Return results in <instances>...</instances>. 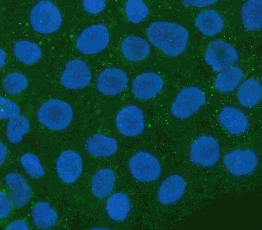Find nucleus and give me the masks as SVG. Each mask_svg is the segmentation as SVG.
<instances>
[{
    "instance_id": "1",
    "label": "nucleus",
    "mask_w": 262,
    "mask_h": 230,
    "mask_svg": "<svg viewBox=\"0 0 262 230\" xmlns=\"http://www.w3.org/2000/svg\"><path fill=\"white\" fill-rule=\"evenodd\" d=\"M30 16L32 26L37 32L49 33L59 28L61 19L60 12L53 4L48 1H42L32 9Z\"/></svg>"
},
{
    "instance_id": "2",
    "label": "nucleus",
    "mask_w": 262,
    "mask_h": 230,
    "mask_svg": "<svg viewBox=\"0 0 262 230\" xmlns=\"http://www.w3.org/2000/svg\"><path fill=\"white\" fill-rule=\"evenodd\" d=\"M116 123L119 130L124 135L129 136L137 135L142 131L144 127L143 113L137 106H127L118 113Z\"/></svg>"
},
{
    "instance_id": "3",
    "label": "nucleus",
    "mask_w": 262,
    "mask_h": 230,
    "mask_svg": "<svg viewBox=\"0 0 262 230\" xmlns=\"http://www.w3.org/2000/svg\"><path fill=\"white\" fill-rule=\"evenodd\" d=\"M57 167L63 181L67 183H71L76 180L81 174L82 159L77 152L70 150L66 151L60 156Z\"/></svg>"
},
{
    "instance_id": "4",
    "label": "nucleus",
    "mask_w": 262,
    "mask_h": 230,
    "mask_svg": "<svg viewBox=\"0 0 262 230\" xmlns=\"http://www.w3.org/2000/svg\"><path fill=\"white\" fill-rule=\"evenodd\" d=\"M100 89L103 93L115 95L122 92L126 88L128 80L125 73L120 69L112 68L106 69L101 78Z\"/></svg>"
},
{
    "instance_id": "5",
    "label": "nucleus",
    "mask_w": 262,
    "mask_h": 230,
    "mask_svg": "<svg viewBox=\"0 0 262 230\" xmlns=\"http://www.w3.org/2000/svg\"><path fill=\"white\" fill-rule=\"evenodd\" d=\"M78 44L81 47L91 48V49H103L107 44L108 34L106 28L103 25L91 27L82 34L78 39Z\"/></svg>"
},
{
    "instance_id": "6",
    "label": "nucleus",
    "mask_w": 262,
    "mask_h": 230,
    "mask_svg": "<svg viewBox=\"0 0 262 230\" xmlns=\"http://www.w3.org/2000/svg\"><path fill=\"white\" fill-rule=\"evenodd\" d=\"M123 54L128 60L134 61L142 60L148 55L149 47L148 43L140 37L128 36L123 40L122 45Z\"/></svg>"
},
{
    "instance_id": "7",
    "label": "nucleus",
    "mask_w": 262,
    "mask_h": 230,
    "mask_svg": "<svg viewBox=\"0 0 262 230\" xmlns=\"http://www.w3.org/2000/svg\"><path fill=\"white\" fill-rule=\"evenodd\" d=\"M116 141L110 137L97 135L90 138L86 143V147L92 155L99 157H107L116 151Z\"/></svg>"
},
{
    "instance_id": "8",
    "label": "nucleus",
    "mask_w": 262,
    "mask_h": 230,
    "mask_svg": "<svg viewBox=\"0 0 262 230\" xmlns=\"http://www.w3.org/2000/svg\"><path fill=\"white\" fill-rule=\"evenodd\" d=\"M151 156L148 154L141 152L133 157L129 163L130 170L136 178L148 181L152 178V164Z\"/></svg>"
},
{
    "instance_id": "9",
    "label": "nucleus",
    "mask_w": 262,
    "mask_h": 230,
    "mask_svg": "<svg viewBox=\"0 0 262 230\" xmlns=\"http://www.w3.org/2000/svg\"><path fill=\"white\" fill-rule=\"evenodd\" d=\"M155 82L154 76L151 73H145L138 76L133 82L134 95L141 99L150 98L154 93Z\"/></svg>"
},
{
    "instance_id": "10",
    "label": "nucleus",
    "mask_w": 262,
    "mask_h": 230,
    "mask_svg": "<svg viewBox=\"0 0 262 230\" xmlns=\"http://www.w3.org/2000/svg\"><path fill=\"white\" fill-rule=\"evenodd\" d=\"M129 203L127 196L124 194L117 193L113 194L108 199L107 210L110 216L115 220H121L124 219L129 209Z\"/></svg>"
},
{
    "instance_id": "11",
    "label": "nucleus",
    "mask_w": 262,
    "mask_h": 230,
    "mask_svg": "<svg viewBox=\"0 0 262 230\" xmlns=\"http://www.w3.org/2000/svg\"><path fill=\"white\" fill-rule=\"evenodd\" d=\"M114 177L108 169H103L97 172L93 180V189L95 195L101 197L107 196L113 188Z\"/></svg>"
},
{
    "instance_id": "12",
    "label": "nucleus",
    "mask_w": 262,
    "mask_h": 230,
    "mask_svg": "<svg viewBox=\"0 0 262 230\" xmlns=\"http://www.w3.org/2000/svg\"><path fill=\"white\" fill-rule=\"evenodd\" d=\"M125 10L128 20L131 22L138 23L148 15V9L141 0H130L126 3Z\"/></svg>"
}]
</instances>
